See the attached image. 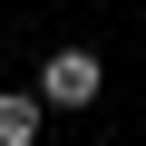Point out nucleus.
Here are the masks:
<instances>
[{
	"instance_id": "obj_1",
	"label": "nucleus",
	"mask_w": 146,
	"mask_h": 146,
	"mask_svg": "<svg viewBox=\"0 0 146 146\" xmlns=\"http://www.w3.org/2000/svg\"><path fill=\"white\" fill-rule=\"evenodd\" d=\"M29 88H39L49 107H98V88H107V68H98V49H49Z\"/></svg>"
},
{
	"instance_id": "obj_2",
	"label": "nucleus",
	"mask_w": 146,
	"mask_h": 146,
	"mask_svg": "<svg viewBox=\"0 0 146 146\" xmlns=\"http://www.w3.org/2000/svg\"><path fill=\"white\" fill-rule=\"evenodd\" d=\"M39 127H49L39 88H0V146H39Z\"/></svg>"
}]
</instances>
